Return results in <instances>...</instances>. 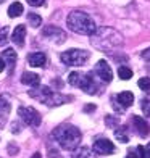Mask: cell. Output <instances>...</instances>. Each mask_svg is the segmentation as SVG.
<instances>
[{
  "label": "cell",
  "instance_id": "cell-1",
  "mask_svg": "<svg viewBox=\"0 0 150 158\" xmlns=\"http://www.w3.org/2000/svg\"><path fill=\"white\" fill-rule=\"evenodd\" d=\"M90 44L98 50L110 52L123 45V35L111 27H98V29L90 35Z\"/></svg>",
  "mask_w": 150,
  "mask_h": 158
},
{
  "label": "cell",
  "instance_id": "cell-2",
  "mask_svg": "<svg viewBox=\"0 0 150 158\" xmlns=\"http://www.w3.org/2000/svg\"><path fill=\"white\" fill-rule=\"evenodd\" d=\"M52 137L58 142V145L63 150H74L81 143V132L79 129L69 124H61L52 132Z\"/></svg>",
  "mask_w": 150,
  "mask_h": 158
},
{
  "label": "cell",
  "instance_id": "cell-3",
  "mask_svg": "<svg viewBox=\"0 0 150 158\" xmlns=\"http://www.w3.org/2000/svg\"><path fill=\"white\" fill-rule=\"evenodd\" d=\"M68 27L76 34H84V35H92L97 31V26L87 13L84 11H71L66 18Z\"/></svg>",
  "mask_w": 150,
  "mask_h": 158
},
{
  "label": "cell",
  "instance_id": "cell-4",
  "mask_svg": "<svg viewBox=\"0 0 150 158\" xmlns=\"http://www.w3.org/2000/svg\"><path fill=\"white\" fill-rule=\"evenodd\" d=\"M29 95L35 100H39V102H44L50 106H55V105H63L66 102V97H63L60 94H55L52 92L48 87H37V89H32L29 90Z\"/></svg>",
  "mask_w": 150,
  "mask_h": 158
},
{
  "label": "cell",
  "instance_id": "cell-5",
  "mask_svg": "<svg viewBox=\"0 0 150 158\" xmlns=\"http://www.w3.org/2000/svg\"><path fill=\"white\" fill-rule=\"evenodd\" d=\"M68 82L73 85V87H79V89H82L84 92H87V94H90V95L97 94V85L94 82V79H92L89 74L79 73V71H73V73L68 76Z\"/></svg>",
  "mask_w": 150,
  "mask_h": 158
},
{
  "label": "cell",
  "instance_id": "cell-6",
  "mask_svg": "<svg viewBox=\"0 0 150 158\" xmlns=\"http://www.w3.org/2000/svg\"><path fill=\"white\" fill-rule=\"evenodd\" d=\"M89 52L85 50H79V48H69L66 52H63L60 55L61 61L68 64V66H82L85 64V61L89 60Z\"/></svg>",
  "mask_w": 150,
  "mask_h": 158
},
{
  "label": "cell",
  "instance_id": "cell-7",
  "mask_svg": "<svg viewBox=\"0 0 150 158\" xmlns=\"http://www.w3.org/2000/svg\"><path fill=\"white\" fill-rule=\"evenodd\" d=\"M18 114L27 126H32V127H37L40 124V121H42L40 113L35 108H32V106H19Z\"/></svg>",
  "mask_w": 150,
  "mask_h": 158
},
{
  "label": "cell",
  "instance_id": "cell-8",
  "mask_svg": "<svg viewBox=\"0 0 150 158\" xmlns=\"http://www.w3.org/2000/svg\"><path fill=\"white\" fill-rule=\"evenodd\" d=\"M95 73L98 74V77L102 79L103 82H110L113 79V71H111V66L105 60H98L95 63Z\"/></svg>",
  "mask_w": 150,
  "mask_h": 158
},
{
  "label": "cell",
  "instance_id": "cell-9",
  "mask_svg": "<svg viewBox=\"0 0 150 158\" xmlns=\"http://www.w3.org/2000/svg\"><path fill=\"white\" fill-rule=\"evenodd\" d=\"M94 152L97 155H110L115 152V145H113V142L108 140V139H98L94 142Z\"/></svg>",
  "mask_w": 150,
  "mask_h": 158
},
{
  "label": "cell",
  "instance_id": "cell-10",
  "mask_svg": "<svg viewBox=\"0 0 150 158\" xmlns=\"http://www.w3.org/2000/svg\"><path fill=\"white\" fill-rule=\"evenodd\" d=\"M42 35H44V37H47V39H52V40H55V42H58V44L65 42V39H66V34L63 32L60 27H56V26H47V27H44Z\"/></svg>",
  "mask_w": 150,
  "mask_h": 158
},
{
  "label": "cell",
  "instance_id": "cell-11",
  "mask_svg": "<svg viewBox=\"0 0 150 158\" xmlns=\"http://www.w3.org/2000/svg\"><path fill=\"white\" fill-rule=\"evenodd\" d=\"M24 37H26V26H23V24L16 26L13 34H11V40L15 42L18 47H23L24 45Z\"/></svg>",
  "mask_w": 150,
  "mask_h": 158
},
{
  "label": "cell",
  "instance_id": "cell-12",
  "mask_svg": "<svg viewBox=\"0 0 150 158\" xmlns=\"http://www.w3.org/2000/svg\"><path fill=\"white\" fill-rule=\"evenodd\" d=\"M45 61H47L45 53H42V52H35V53H31L29 56H27V63H29L31 66H34V68L44 66Z\"/></svg>",
  "mask_w": 150,
  "mask_h": 158
},
{
  "label": "cell",
  "instance_id": "cell-13",
  "mask_svg": "<svg viewBox=\"0 0 150 158\" xmlns=\"http://www.w3.org/2000/svg\"><path fill=\"white\" fill-rule=\"evenodd\" d=\"M132 121H134L135 127H137L139 135H142V137H147L148 132H150V126L147 124V121H145L144 118H140V116H134Z\"/></svg>",
  "mask_w": 150,
  "mask_h": 158
},
{
  "label": "cell",
  "instance_id": "cell-14",
  "mask_svg": "<svg viewBox=\"0 0 150 158\" xmlns=\"http://www.w3.org/2000/svg\"><path fill=\"white\" fill-rule=\"evenodd\" d=\"M2 58H3V61H5V64L8 66V69H10V73L13 71V68H15V63H16V52L13 48H6L5 52H3V55H2Z\"/></svg>",
  "mask_w": 150,
  "mask_h": 158
},
{
  "label": "cell",
  "instance_id": "cell-15",
  "mask_svg": "<svg viewBox=\"0 0 150 158\" xmlns=\"http://www.w3.org/2000/svg\"><path fill=\"white\" fill-rule=\"evenodd\" d=\"M116 100H118V103L121 105V108H127V106H131L134 103V95H132V92H121V94L116 95Z\"/></svg>",
  "mask_w": 150,
  "mask_h": 158
},
{
  "label": "cell",
  "instance_id": "cell-16",
  "mask_svg": "<svg viewBox=\"0 0 150 158\" xmlns=\"http://www.w3.org/2000/svg\"><path fill=\"white\" fill-rule=\"evenodd\" d=\"M21 82L26 84V85H31V87H37V85L40 84V77L35 73H23Z\"/></svg>",
  "mask_w": 150,
  "mask_h": 158
},
{
  "label": "cell",
  "instance_id": "cell-17",
  "mask_svg": "<svg viewBox=\"0 0 150 158\" xmlns=\"http://www.w3.org/2000/svg\"><path fill=\"white\" fill-rule=\"evenodd\" d=\"M10 108H11V105L8 102V98H6L5 95H0V118H2L3 121L6 119V114L10 113Z\"/></svg>",
  "mask_w": 150,
  "mask_h": 158
},
{
  "label": "cell",
  "instance_id": "cell-18",
  "mask_svg": "<svg viewBox=\"0 0 150 158\" xmlns=\"http://www.w3.org/2000/svg\"><path fill=\"white\" fill-rule=\"evenodd\" d=\"M23 11H24V8H23V5H21L19 2H15V3H11V5L8 6V16H10V18H16V16H19Z\"/></svg>",
  "mask_w": 150,
  "mask_h": 158
},
{
  "label": "cell",
  "instance_id": "cell-19",
  "mask_svg": "<svg viewBox=\"0 0 150 158\" xmlns=\"http://www.w3.org/2000/svg\"><path fill=\"white\" fill-rule=\"evenodd\" d=\"M73 158H94V155L90 153V150L87 147H79L74 150Z\"/></svg>",
  "mask_w": 150,
  "mask_h": 158
},
{
  "label": "cell",
  "instance_id": "cell-20",
  "mask_svg": "<svg viewBox=\"0 0 150 158\" xmlns=\"http://www.w3.org/2000/svg\"><path fill=\"white\" fill-rule=\"evenodd\" d=\"M118 76L123 79V81H129V79L132 77V71L129 68H126V66H121L118 69Z\"/></svg>",
  "mask_w": 150,
  "mask_h": 158
},
{
  "label": "cell",
  "instance_id": "cell-21",
  "mask_svg": "<svg viewBox=\"0 0 150 158\" xmlns=\"http://www.w3.org/2000/svg\"><path fill=\"white\" fill-rule=\"evenodd\" d=\"M27 21H29V24L32 27H39L40 23H42V18L39 15H35V13H29V16H27Z\"/></svg>",
  "mask_w": 150,
  "mask_h": 158
},
{
  "label": "cell",
  "instance_id": "cell-22",
  "mask_svg": "<svg viewBox=\"0 0 150 158\" xmlns=\"http://www.w3.org/2000/svg\"><path fill=\"white\" fill-rule=\"evenodd\" d=\"M137 85L140 87V90L150 92V77H140L137 81Z\"/></svg>",
  "mask_w": 150,
  "mask_h": 158
},
{
  "label": "cell",
  "instance_id": "cell-23",
  "mask_svg": "<svg viewBox=\"0 0 150 158\" xmlns=\"http://www.w3.org/2000/svg\"><path fill=\"white\" fill-rule=\"evenodd\" d=\"M6 42H8V27H2L0 29V47H3Z\"/></svg>",
  "mask_w": 150,
  "mask_h": 158
},
{
  "label": "cell",
  "instance_id": "cell-24",
  "mask_svg": "<svg viewBox=\"0 0 150 158\" xmlns=\"http://www.w3.org/2000/svg\"><path fill=\"white\" fill-rule=\"evenodd\" d=\"M137 152L140 153L139 156L140 158H150V142L147 147H142V145H137Z\"/></svg>",
  "mask_w": 150,
  "mask_h": 158
},
{
  "label": "cell",
  "instance_id": "cell-25",
  "mask_svg": "<svg viewBox=\"0 0 150 158\" xmlns=\"http://www.w3.org/2000/svg\"><path fill=\"white\" fill-rule=\"evenodd\" d=\"M115 137H116L119 142H123V143L129 142V137H127L126 132H123V129H116V131H115Z\"/></svg>",
  "mask_w": 150,
  "mask_h": 158
},
{
  "label": "cell",
  "instance_id": "cell-26",
  "mask_svg": "<svg viewBox=\"0 0 150 158\" xmlns=\"http://www.w3.org/2000/svg\"><path fill=\"white\" fill-rule=\"evenodd\" d=\"M142 111L145 116L150 118V100H142Z\"/></svg>",
  "mask_w": 150,
  "mask_h": 158
},
{
  "label": "cell",
  "instance_id": "cell-27",
  "mask_svg": "<svg viewBox=\"0 0 150 158\" xmlns=\"http://www.w3.org/2000/svg\"><path fill=\"white\" fill-rule=\"evenodd\" d=\"M27 3L31 6H40V5H44V0H27Z\"/></svg>",
  "mask_w": 150,
  "mask_h": 158
},
{
  "label": "cell",
  "instance_id": "cell-28",
  "mask_svg": "<svg viewBox=\"0 0 150 158\" xmlns=\"http://www.w3.org/2000/svg\"><path fill=\"white\" fill-rule=\"evenodd\" d=\"M142 58H144L145 61H150V47L145 48L144 52H142Z\"/></svg>",
  "mask_w": 150,
  "mask_h": 158
},
{
  "label": "cell",
  "instance_id": "cell-29",
  "mask_svg": "<svg viewBox=\"0 0 150 158\" xmlns=\"http://www.w3.org/2000/svg\"><path fill=\"white\" fill-rule=\"evenodd\" d=\"M48 158H63V156H60L56 150H48Z\"/></svg>",
  "mask_w": 150,
  "mask_h": 158
},
{
  "label": "cell",
  "instance_id": "cell-30",
  "mask_svg": "<svg viewBox=\"0 0 150 158\" xmlns=\"http://www.w3.org/2000/svg\"><path fill=\"white\" fill-rule=\"evenodd\" d=\"M126 158H139V155H135V150H129V152H127V155H126Z\"/></svg>",
  "mask_w": 150,
  "mask_h": 158
},
{
  "label": "cell",
  "instance_id": "cell-31",
  "mask_svg": "<svg viewBox=\"0 0 150 158\" xmlns=\"http://www.w3.org/2000/svg\"><path fill=\"white\" fill-rule=\"evenodd\" d=\"M5 66H6V64H5V61H3V58H0V73H2V71L5 69Z\"/></svg>",
  "mask_w": 150,
  "mask_h": 158
},
{
  "label": "cell",
  "instance_id": "cell-32",
  "mask_svg": "<svg viewBox=\"0 0 150 158\" xmlns=\"http://www.w3.org/2000/svg\"><path fill=\"white\" fill-rule=\"evenodd\" d=\"M31 158H42V155H40L39 152H35V153H34V155H32Z\"/></svg>",
  "mask_w": 150,
  "mask_h": 158
}]
</instances>
